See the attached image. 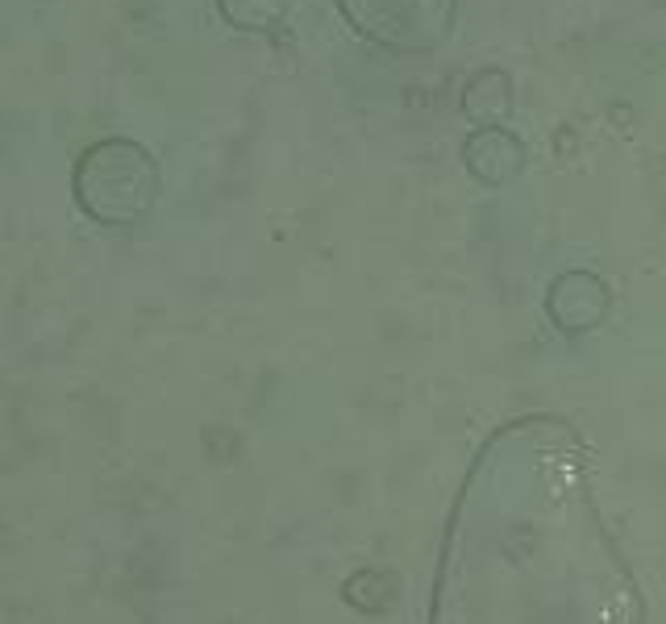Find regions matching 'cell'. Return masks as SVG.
Listing matches in <instances>:
<instances>
[{"label":"cell","instance_id":"5","mask_svg":"<svg viewBox=\"0 0 666 624\" xmlns=\"http://www.w3.org/2000/svg\"><path fill=\"white\" fill-rule=\"evenodd\" d=\"M462 158H467V167H471L476 179L500 188V184H509V179L521 175V167H525V146H521V138L509 133L504 125H483V130H476L467 138Z\"/></svg>","mask_w":666,"mask_h":624},{"label":"cell","instance_id":"4","mask_svg":"<svg viewBox=\"0 0 666 624\" xmlns=\"http://www.w3.org/2000/svg\"><path fill=\"white\" fill-rule=\"evenodd\" d=\"M609 284L591 271H567L550 284L546 313L563 333H588L609 317Z\"/></svg>","mask_w":666,"mask_h":624},{"label":"cell","instance_id":"3","mask_svg":"<svg viewBox=\"0 0 666 624\" xmlns=\"http://www.w3.org/2000/svg\"><path fill=\"white\" fill-rule=\"evenodd\" d=\"M346 25L396 55H429L450 39L458 0H338Z\"/></svg>","mask_w":666,"mask_h":624},{"label":"cell","instance_id":"1","mask_svg":"<svg viewBox=\"0 0 666 624\" xmlns=\"http://www.w3.org/2000/svg\"><path fill=\"white\" fill-rule=\"evenodd\" d=\"M434 624H642L563 420H516L483 446L441 549Z\"/></svg>","mask_w":666,"mask_h":624},{"label":"cell","instance_id":"2","mask_svg":"<svg viewBox=\"0 0 666 624\" xmlns=\"http://www.w3.org/2000/svg\"><path fill=\"white\" fill-rule=\"evenodd\" d=\"M159 196V167L138 142L109 138L84 151L76 167L79 208L105 226H133Z\"/></svg>","mask_w":666,"mask_h":624},{"label":"cell","instance_id":"7","mask_svg":"<svg viewBox=\"0 0 666 624\" xmlns=\"http://www.w3.org/2000/svg\"><path fill=\"white\" fill-rule=\"evenodd\" d=\"M287 4L292 0H217L221 18L233 30H247V34H271L287 21Z\"/></svg>","mask_w":666,"mask_h":624},{"label":"cell","instance_id":"6","mask_svg":"<svg viewBox=\"0 0 666 624\" xmlns=\"http://www.w3.org/2000/svg\"><path fill=\"white\" fill-rule=\"evenodd\" d=\"M509 109H513V79L504 76L500 67H483V72L467 79L462 113H467V121H476L479 130L483 125H504Z\"/></svg>","mask_w":666,"mask_h":624}]
</instances>
